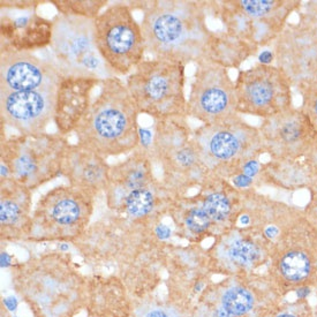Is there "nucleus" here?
<instances>
[{
  "label": "nucleus",
  "mask_w": 317,
  "mask_h": 317,
  "mask_svg": "<svg viewBox=\"0 0 317 317\" xmlns=\"http://www.w3.org/2000/svg\"><path fill=\"white\" fill-rule=\"evenodd\" d=\"M147 317H167V316L165 315L163 311H160V310H155V311H151L150 314L148 315Z\"/></svg>",
  "instance_id": "58836bf2"
},
{
  "label": "nucleus",
  "mask_w": 317,
  "mask_h": 317,
  "mask_svg": "<svg viewBox=\"0 0 317 317\" xmlns=\"http://www.w3.org/2000/svg\"><path fill=\"white\" fill-rule=\"evenodd\" d=\"M69 145L67 136L58 132L4 137L0 145L2 178H11L30 189L63 176Z\"/></svg>",
  "instance_id": "39448f33"
},
{
  "label": "nucleus",
  "mask_w": 317,
  "mask_h": 317,
  "mask_svg": "<svg viewBox=\"0 0 317 317\" xmlns=\"http://www.w3.org/2000/svg\"><path fill=\"white\" fill-rule=\"evenodd\" d=\"M63 77L51 60L0 44V90H37L58 85Z\"/></svg>",
  "instance_id": "2eb2a0df"
},
{
  "label": "nucleus",
  "mask_w": 317,
  "mask_h": 317,
  "mask_svg": "<svg viewBox=\"0 0 317 317\" xmlns=\"http://www.w3.org/2000/svg\"><path fill=\"white\" fill-rule=\"evenodd\" d=\"M211 219L203 208H195L186 217V225L193 233H202L210 226Z\"/></svg>",
  "instance_id": "c85d7f7f"
},
{
  "label": "nucleus",
  "mask_w": 317,
  "mask_h": 317,
  "mask_svg": "<svg viewBox=\"0 0 317 317\" xmlns=\"http://www.w3.org/2000/svg\"><path fill=\"white\" fill-rule=\"evenodd\" d=\"M155 182L147 186V187L134 190L126 197L124 207L130 216L142 218V217L149 215L153 211L155 206V194L153 192V187Z\"/></svg>",
  "instance_id": "5701e85b"
},
{
  "label": "nucleus",
  "mask_w": 317,
  "mask_h": 317,
  "mask_svg": "<svg viewBox=\"0 0 317 317\" xmlns=\"http://www.w3.org/2000/svg\"><path fill=\"white\" fill-rule=\"evenodd\" d=\"M257 127L270 159L317 164V130L300 107L264 119Z\"/></svg>",
  "instance_id": "f8f14e48"
},
{
  "label": "nucleus",
  "mask_w": 317,
  "mask_h": 317,
  "mask_svg": "<svg viewBox=\"0 0 317 317\" xmlns=\"http://www.w3.org/2000/svg\"><path fill=\"white\" fill-rule=\"evenodd\" d=\"M95 42L99 54L116 76H128L146 60L141 23L129 4L108 5L95 20Z\"/></svg>",
  "instance_id": "6e6552de"
},
{
  "label": "nucleus",
  "mask_w": 317,
  "mask_h": 317,
  "mask_svg": "<svg viewBox=\"0 0 317 317\" xmlns=\"http://www.w3.org/2000/svg\"><path fill=\"white\" fill-rule=\"evenodd\" d=\"M102 81L91 77H63L57 89L53 120L59 134L67 136L75 132L93 102V91Z\"/></svg>",
  "instance_id": "f3484780"
},
{
  "label": "nucleus",
  "mask_w": 317,
  "mask_h": 317,
  "mask_svg": "<svg viewBox=\"0 0 317 317\" xmlns=\"http://www.w3.org/2000/svg\"><path fill=\"white\" fill-rule=\"evenodd\" d=\"M126 85L140 114L155 121L187 119L186 66L165 59H146L130 75Z\"/></svg>",
  "instance_id": "7ed1b4c3"
},
{
  "label": "nucleus",
  "mask_w": 317,
  "mask_h": 317,
  "mask_svg": "<svg viewBox=\"0 0 317 317\" xmlns=\"http://www.w3.org/2000/svg\"><path fill=\"white\" fill-rule=\"evenodd\" d=\"M295 89L301 96V105L299 107L309 117L317 130V79L302 82L295 87Z\"/></svg>",
  "instance_id": "cd10ccee"
},
{
  "label": "nucleus",
  "mask_w": 317,
  "mask_h": 317,
  "mask_svg": "<svg viewBox=\"0 0 317 317\" xmlns=\"http://www.w3.org/2000/svg\"><path fill=\"white\" fill-rule=\"evenodd\" d=\"M59 14L96 20L107 7V0H53L51 2Z\"/></svg>",
  "instance_id": "4be33fe9"
},
{
  "label": "nucleus",
  "mask_w": 317,
  "mask_h": 317,
  "mask_svg": "<svg viewBox=\"0 0 317 317\" xmlns=\"http://www.w3.org/2000/svg\"><path fill=\"white\" fill-rule=\"evenodd\" d=\"M140 112L121 77L104 79L74 132L76 143L104 158L128 156L140 147Z\"/></svg>",
  "instance_id": "f03ea898"
},
{
  "label": "nucleus",
  "mask_w": 317,
  "mask_h": 317,
  "mask_svg": "<svg viewBox=\"0 0 317 317\" xmlns=\"http://www.w3.org/2000/svg\"><path fill=\"white\" fill-rule=\"evenodd\" d=\"M297 15V22L317 29V0L306 3L301 2V6L298 10Z\"/></svg>",
  "instance_id": "c756f323"
},
{
  "label": "nucleus",
  "mask_w": 317,
  "mask_h": 317,
  "mask_svg": "<svg viewBox=\"0 0 317 317\" xmlns=\"http://www.w3.org/2000/svg\"><path fill=\"white\" fill-rule=\"evenodd\" d=\"M239 223H240V224L242 225V226H246V225H249V224H250L249 216H247V215L240 216V218H239Z\"/></svg>",
  "instance_id": "4c0bfd02"
},
{
  "label": "nucleus",
  "mask_w": 317,
  "mask_h": 317,
  "mask_svg": "<svg viewBox=\"0 0 317 317\" xmlns=\"http://www.w3.org/2000/svg\"><path fill=\"white\" fill-rule=\"evenodd\" d=\"M279 234L280 229L279 227L276 226V225H270V226H268L264 229V236H266L269 240H273V239H276Z\"/></svg>",
  "instance_id": "473e14b6"
},
{
  "label": "nucleus",
  "mask_w": 317,
  "mask_h": 317,
  "mask_svg": "<svg viewBox=\"0 0 317 317\" xmlns=\"http://www.w3.org/2000/svg\"><path fill=\"white\" fill-rule=\"evenodd\" d=\"M254 180L255 179H253V178H250V177H247L245 175H239L233 178L232 182H233L234 187H237V188H248L251 185H253Z\"/></svg>",
  "instance_id": "7c9ffc66"
},
{
  "label": "nucleus",
  "mask_w": 317,
  "mask_h": 317,
  "mask_svg": "<svg viewBox=\"0 0 317 317\" xmlns=\"http://www.w3.org/2000/svg\"><path fill=\"white\" fill-rule=\"evenodd\" d=\"M280 268L291 280H301L309 275L310 261L301 250H290L280 260Z\"/></svg>",
  "instance_id": "b1692460"
},
{
  "label": "nucleus",
  "mask_w": 317,
  "mask_h": 317,
  "mask_svg": "<svg viewBox=\"0 0 317 317\" xmlns=\"http://www.w3.org/2000/svg\"><path fill=\"white\" fill-rule=\"evenodd\" d=\"M2 266L3 267H7L8 266V262H10V257H8V255L6 253H3L2 254Z\"/></svg>",
  "instance_id": "a19ab883"
},
{
  "label": "nucleus",
  "mask_w": 317,
  "mask_h": 317,
  "mask_svg": "<svg viewBox=\"0 0 317 317\" xmlns=\"http://www.w3.org/2000/svg\"><path fill=\"white\" fill-rule=\"evenodd\" d=\"M130 4L142 11L140 23L146 51L151 58L185 66L203 60L212 33L207 23L208 2L149 0Z\"/></svg>",
  "instance_id": "f257e3e1"
},
{
  "label": "nucleus",
  "mask_w": 317,
  "mask_h": 317,
  "mask_svg": "<svg viewBox=\"0 0 317 317\" xmlns=\"http://www.w3.org/2000/svg\"><path fill=\"white\" fill-rule=\"evenodd\" d=\"M214 317H233L232 314H229V312L227 310L225 309H218L216 312Z\"/></svg>",
  "instance_id": "e433bc0d"
},
{
  "label": "nucleus",
  "mask_w": 317,
  "mask_h": 317,
  "mask_svg": "<svg viewBox=\"0 0 317 317\" xmlns=\"http://www.w3.org/2000/svg\"><path fill=\"white\" fill-rule=\"evenodd\" d=\"M261 250L253 241L247 239H237L228 247L229 258L238 264L249 266L260 257Z\"/></svg>",
  "instance_id": "a878e982"
},
{
  "label": "nucleus",
  "mask_w": 317,
  "mask_h": 317,
  "mask_svg": "<svg viewBox=\"0 0 317 317\" xmlns=\"http://www.w3.org/2000/svg\"><path fill=\"white\" fill-rule=\"evenodd\" d=\"M301 6L300 0H221L208 2L223 29L258 51L271 46Z\"/></svg>",
  "instance_id": "423d86ee"
},
{
  "label": "nucleus",
  "mask_w": 317,
  "mask_h": 317,
  "mask_svg": "<svg viewBox=\"0 0 317 317\" xmlns=\"http://www.w3.org/2000/svg\"><path fill=\"white\" fill-rule=\"evenodd\" d=\"M257 52L239 37L220 29L211 33L203 60H209L229 71L231 68H240L247 59L254 57Z\"/></svg>",
  "instance_id": "412c9836"
},
{
  "label": "nucleus",
  "mask_w": 317,
  "mask_h": 317,
  "mask_svg": "<svg viewBox=\"0 0 317 317\" xmlns=\"http://www.w3.org/2000/svg\"><path fill=\"white\" fill-rule=\"evenodd\" d=\"M148 150L166 179L206 180L210 177L187 119L155 121L153 142Z\"/></svg>",
  "instance_id": "9d476101"
},
{
  "label": "nucleus",
  "mask_w": 317,
  "mask_h": 317,
  "mask_svg": "<svg viewBox=\"0 0 317 317\" xmlns=\"http://www.w3.org/2000/svg\"><path fill=\"white\" fill-rule=\"evenodd\" d=\"M297 294H298L299 298H305V297H307L308 294H309V290H308V289H301V290L298 291Z\"/></svg>",
  "instance_id": "ea45409f"
},
{
  "label": "nucleus",
  "mask_w": 317,
  "mask_h": 317,
  "mask_svg": "<svg viewBox=\"0 0 317 317\" xmlns=\"http://www.w3.org/2000/svg\"><path fill=\"white\" fill-rule=\"evenodd\" d=\"M90 194L72 185L54 188L43 201L44 215L60 227L79 225L90 208Z\"/></svg>",
  "instance_id": "aec40b11"
},
{
  "label": "nucleus",
  "mask_w": 317,
  "mask_h": 317,
  "mask_svg": "<svg viewBox=\"0 0 317 317\" xmlns=\"http://www.w3.org/2000/svg\"><path fill=\"white\" fill-rule=\"evenodd\" d=\"M19 12V14H2L0 44L24 52L46 50L52 41L53 21L40 15L36 11Z\"/></svg>",
  "instance_id": "dca6fc26"
},
{
  "label": "nucleus",
  "mask_w": 317,
  "mask_h": 317,
  "mask_svg": "<svg viewBox=\"0 0 317 317\" xmlns=\"http://www.w3.org/2000/svg\"><path fill=\"white\" fill-rule=\"evenodd\" d=\"M110 168L106 158L77 143H71L65 156L63 177L74 187L94 194L107 187Z\"/></svg>",
  "instance_id": "a211bd4d"
},
{
  "label": "nucleus",
  "mask_w": 317,
  "mask_h": 317,
  "mask_svg": "<svg viewBox=\"0 0 317 317\" xmlns=\"http://www.w3.org/2000/svg\"><path fill=\"white\" fill-rule=\"evenodd\" d=\"M258 62L262 65H273L275 63V57L271 50H263L258 55Z\"/></svg>",
  "instance_id": "2f4dec72"
},
{
  "label": "nucleus",
  "mask_w": 317,
  "mask_h": 317,
  "mask_svg": "<svg viewBox=\"0 0 317 317\" xmlns=\"http://www.w3.org/2000/svg\"><path fill=\"white\" fill-rule=\"evenodd\" d=\"M279 317H294V316H292V315H280Z\"/></svg>",
  "instance_id": "79ce46f5"
},
{
  "label": "nucleus",
  "mask_w": 317,
  "mask_h": 317,
  "mask_svg": "<svg viewBox=\"0 0 317 317\" xmlns=\"http://www.w3.org/2000/svg\"><path fill=\"white\" fill-rule=\"evenodd\" d=\"M203 163L212 177L233 179L245 165L266 154L258 127L242 116L224 123L201 125L193 130Z\"/></svg>",
  "instance_id": "20e7f679"
},
{
  "label": "nucleus",
  "mask_w": 317,
  "mask_h": 317,
  "mask_svg": "<svg viewBox=\"0 0 317 317\" xmlns=\"http://www.w3.org/2000/svg\"><path fill=\"white\" fill-rule=\"evenodd\" d=\"M273 65L287 74L295 88L317 79V29L289 22L271 45Z\"/></svg>",
  "instance_id": "4468645a"
},
{
  "label": "nucleus",
  "mask_w": 317,
  "mask_h": 317,
  "mask_svg": "<svg viewBox=\"0 0 317 317\" xmlns=\"http://www.w3.org/2000/svg\"><path fill=\"white\" fill-rule=\"evenodd\" d=\"M202 208L211 221H224L228 218L232 210V204L226 194L212 192L204 197Z\"/></svg>",
  "instance_id": "393cba45"
},
{
  "label": "nucleus",
  "mask_w": 317,
  "mask_h": 317,
  "mask_svg": "<svg viewBox=\"0 0 317 317\" xmlns=\"http://www.w3.org/2000/svg\"><path fill=\"white\" fill-rule=\"evenodd\" d=\"M234 87L240 116L264 120L294 107L292 81L275 65L257 64L239 69Z\"/></svg>",
  "instance_id": "1a4fd4ad"
},
{
  "label": "nucleus",
  "mask_w": 317,
  "mask_h": 317,
  "mask_svg": "<svg viewBox=\"0 0 317 317\" xmlns=\"http://www.w3.org/2000/svg\"><path fill=\"white\" fill-rule=\"evenodd\" d=\"M58 85L30 91L0 90L2 128L8 127L20 135L46 133L54 120Z\"/></svg>",
  "instance_id": "ddd939ff"
},
{
  "label": "nucleus",
  "mask_w": 317,
  "mask_h": 317,
  "mask_svg": "<svg viewBox=\"0 0 317 317\" xmlns=\"http://www.w3.org/2000/svg\"><path fill=\"white\" fill-rule=\"evenodd\" d=\"M53 34L47 47L51 60L64 77L104 80L116 76L103 62L95 42V20L63 15L53 19Z\"/></svg>",
  "instance_id": "0eeeda50"
},
{
  "label": "nucleus",
  "mask_w": 317,
  "mask_h": 317,
  "mask_svg": "<svg viewBox=\"0 0 317 317\" xmlns=\"http://www.w3.org/2000/svg\"><path fill=\"white\" fill-rule=\"evenodd\" d=\"M156 234H157L158 238L160 239H167L171 236V229L168 228L166 225L160 224L157 227H156Z\"/></svg>",
  "instance_id": "72a5a7b5"
},
{
  "label": "nucleus",
  "mask_w": 317,
  "mask_h": 317,
  "mask_svg": "<svg viewBox=\"0 0 317 317\" xmlns=\"http://www.w3.org/2000/svg\"><path fill=\"white\" fill-rule=\"evenodd\" d=\"M154 162L148 148L140 146L123 162L111 165L107 187H113L125 201L134 190L147 187L155 182Z\"/></svg>",
  "instance_id": "6ab92c4d"
},
{
  "label": "nucleus",
  "mask_w": 317,
  "mask_h": 317,
  "mask_svg": "<svg viewBox=\"0 0 317 317\" xmlns=\"http://www.w3.org/2000/svg\"><path fill=\"white\" fill-rule=\"evenodd\" d=\"M308 187L312 189V192H314V195H315V197H316V199H317V171L315 172L314 178H312V180H311V182H310V185L308 186Z\"/></svg>",
  "instance_id": "f704fd0d"
},
{
  "label": "nucleus",
  "mask_w": 317,
  "mask_h": 317,
  "mask_svg": "<svg viewBox=\"0 0 317 317\" xmlns=\"http://www.w3.org/2000/svg\"><path fill=\"white\" fill-rule=\"evenodd\" d=\"M187 113L201 125L224 123L240 116L236 87L228 69L209 60L196 64Z\"/></svg>",
  "instance_id": "9b49d317"
},
{
  "label": "nucleus",
  "mask_w": 317,
  "mask_h": 317,
  "mask_svg": "<svg viewBox=\"0 0 317 317\" xmlns=\"http://www.w3.org/2000/svg\"><path fill=\"white\" fill-rule=\"evenodd\" d=\"M224 309L232 315H242L253 307V297L244 289H232L223 298Z\"/></svg>",
  "instance_id": "bb28decb"
},
{
  "label": "nucleus",
  "mask_w": 317,
  "mask_h": 317,
  "mask_svg": "<svg viewBox=\"0 0 317 317\" xmlns=\"http://www.w3.org/2000/svg\"><path fill=\"white\" fill-rule=\"evenodd\" d=\"M5 305L7 306V308L10 310H14L16 307V300L14 298H8L5 300Z\"/></svg>",
  "instance_id": "c9c22d12"
}]
</instances>
